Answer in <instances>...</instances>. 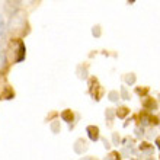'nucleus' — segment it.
<instances>
[{
	"label": "nucleus",
	"mask_w": 160,
	"mask_h": 160,
	"mask_svg": "<svg viewBox=\"0 0 160 160\" xmlns=\"http://www.w3.org/2000/svg\"><path fill=\"white\" fill-rule=\"evenodd\" d=\"M86 132H88V137L92 140V141H98L99 137H101L99 128H98L96 125H89L88 128H86Z\"/></svg>",
	"instance_id": "obj_1"
},
{
	"label": "nucleus",
	"mask_w": 160,
	"mask_h": 160,
	"mask_svg": "<svg viewBox=\"0 0 160 160\" xmlns=\"http://www.w3.org/2000/svg\"><path fill=\"white\" fill-rule=\"evenodd\" d=\"M143 106H144V109H147V111H154V109H157V102L153 98L144 96Z\"/></svg>",
	"instance_id": "obj_2"
},
{
	"label": "nucleus",
	"mask_w": 160,
	"mask_h": 160,
	"mask_svg": "<svg viewBox=\"0 0 160 160\" xmlns=\"http://www.w3.org/2000/svg\"><path fill=\"white\" fill-rule=\"evenodd\" d=\"M128 114H130V109L125 108V106H121V108H118V109L115 111V115H117L118 118H125Z\"/></svg>",
	"instance_id": "obj_3"
},
{
	"label": "nucleus",
	"mask_w": 160,
	"mask_h": 160,
	"mask_svg": "<svg viewBox=\"0 0 160 160\" xmlns=\"http://www.w3.org/2000/svg\"><path fill=\"white\" fill-rule=\"evenodd\" d=\"M140 150H141V153H148V154H152L153 153V146H150L148 143H141Z\"/></svg>",
	"instance_id": "obj_4"
},
{
	"label": "nucleus",
	"mask_w": 160,
	"mask_h": 160,
	"mask_svg": "<svg viewBox=\"0 0 160 160\" xmlns=\"http://www.w3.org/2000/svg\"><path fill=\"white\" fill-rule=\"evenodd\" d=\"M108 96H109V101H111V102H118L119 93L117 92V90H111V92L108 93Z\"/></svg>",
	"instance_id": "obj_5"
},
{
	"label": "nucleus",
	"mask_w": 160,
	"mask_h": 160,
	"mask_svg": "<svg viewBox=\"0 0 160 160\" xmlns=\"http://www.w3.org/2000/svg\"><path fill=\"white\" fill-rule=\"evenodd\" d=\"M119 98L125 99V101H130V95H128V92H127L125 86H121V95H119Z\"/></svg>",
	"instance_id": "obj_6"
},
{
	"label": "nucleus",
	"mask_w": 160,
	"mask_h": 160,
	"mask_svg": "<svg viewBox=\"0 0 160 160\" xmlns=\"http://www.w3.org/2000/svg\"><path fill=\"white\" fill-rule=\"evenodd\" d=\"M125 83L127 84H134L135 83V76L132 74V73H130V74H127L125 76Z\"/></svg>",
	"instance_id": "obj_7"
},
{
	"label": "nucleus",
	"mask_w": 160,
	"mask_h": 160,
	"mask_svg": "<svg viewBox=\"0 0 160 160\" xmlns=\"http://www.w3.org/2000/svg\"><path fill=\"white\" fill-rule=\"evenodd\" d=\"M4 28H6V25H4V21H3V16L0 15V37L4 34Z\"/></svg>",
	"instance_id": "obj_8"
},
{
	"label": "nucleus",
	"mask_w": 160,
	"mask_h": 160,
	"mask_svg": "<svg viewBox=\"0 0 160 160\" xmlns=\"http://www.w3.org/2000/svg\"><path fill=\"white\" fill-rule=\"evenodd\" d=\"M135 92L138 93V95H141V98H144L146 95H147L148 89H147V88H146V89H135Z\"/></svg>",
	"instance_id": "obj_9"
},
{
	"label": "nucleus",
	"mask_w": 160,
	"mask_h": 160,
	"mask_svg": "<svg viewBox=\"0 0 160 160\" xmlns=\"http://www.w3.org/2000/svg\"><path fill=\"white\" fill-rule=\"evenodd\" d=\"M92 34H93V35H96V37H99V35H101V28H99V26H93Z\"/></svg>",
	"instance_id": "obj_10"
},
{
	"label": "nucleus",
	"mask_w": 160,
	"mask_h": 160,
	"mask_svg": "<svg viewBox=\"0 0 160 160\" xmlns=\"http://www.w3.org/2000/svg\"><path fill=\"white\" fill-rule=\"evenodd\" d=\"M156 144H157V147H159V150H160V135L156 138Z\"/></svg>",
	"instance_id": "obj_11"
},
{
	"label": "nucleus",
	"mask_w": 160,
	"mask_h": 160,
	"mask_svg": "<svg viewBox=\"0 0 160 160\" xmlns=\"http://www.w3.org/2000/svg\"><path fill=\"white\" fill-rule=\"evenodd\" d=\"M128 2H130V3H134V2H135V0H128Z\"/></svg>",
	"instance_id": "obj_12"
}]
</instances>
